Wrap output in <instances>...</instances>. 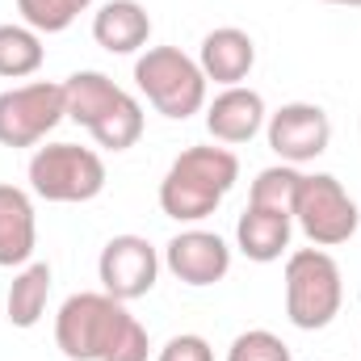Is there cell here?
<instances>
[{"label": "cell", "instance_id": "15", "mask_svg": "<svg viewBox=\"0 0 361 361\" xmlns=\"http://www.w3.org/2000/svg\"><path fill=\"white\" fill-rule=\"evenodd\" d=\"M290 235H294V219L277 214V210H261V206H248L240 214V223H235V244L257 265L277 261L290 248Z\"/></svg>", "mask_w": 361, "mask_h": 361}, {"label": "cell", "instance_id": "7", "mask_svg": "<svg viewBox=\"0 0 361 361\" xmlns=\"http://www.w3.org/2000/svg\"><path fill=\"white\" fill-rule=\"evenodd\" d=\"M63 118H68L63 85H55V80H30L17 89H4L0 92V147H13V152L34 147Z\"/></svg>", "mask_w": 361, "mask_h": 361}, {"label": "cell", "instance_id": "5", "mask_svg": "<svg viewBox=\"0 0 361 361\" xmlns=\"http://www.w3.org/2000/svg\"><path fill=\"white\" fill-rule=\"evenodd\" d=\"M30 189L47 202H92L105 189V160L80 143H47L30 156Z\"/></svg>", "mask_w": 361, "mask_h": 361}, {"label": "cell", "instance_id": "1", "mask_svg": "<svg viewBox=\"0 0 361 361\" xmlns=\"http://www.w3.org/2000/svg\"><path fill=\"white\" fill-rule=\"evenodd\" d=\"M55 345L68 361H147V328L105 290L72 294L55 315Z\"/></svg>", "mask_w": 361, "mask_h": 361}, {"label": "cell", "instance_id": "9", "mask_svg": "<svg viewBox=\"0 0 361 361\" xmlns=\"http://www.w3.org/2000/svg\"><path fill=\"white\" fill-rule=\"evenodd\" d=\"M97 277L105 294H114L118 302H135L156 290L160 252L143 235H114L97 257Z\"/></svg>", "mask_w": 361, "mask_h": 361}, {"label": "cell", "instance_id": "20", "mask_svg": "<svg viewBox=\"0 0 361 361\" xmlns=\"http://www.w3.org/2000/svg\"><path fill=\"white\" fill-rule=\"evenodd\" d=\"M298 185H302V173H298L294 164H273V169H261V173H257V180H252L248 206L277 210V214H290V219H294Z\"/></svg>", "mask_w": 361, "mask_h": 361}, {"label": "cell", "instance_id": "4", "mask_svg": "<svg viewBox=\"0 0 361 361\" xmlns=\"http://www.w3.org/2000/svg\"><path fill=\"white\" fill-rule=\"evenodd\" d=\"M345 277L324 248H298L286 261V315L302 332H319L341 315Z\"/></svg>", "mask_w": 361, "mask_h": 361}, {"label": "cell", "instance_id": "17", "mask_svg": "<svg viewBox=\"0 0 361 361\" xmlns=\"http://www.w3.org/2000/svg\"><path fill=\"white\" fill-rule=\"evenodd\" d=\"M47 298H51V265L47 261L21 265V273L8 286V298H4L8 324L13 328H34L42 319V311H47Z\"/></svg>", "mask_w": 361, "mask_h": 361}, {"label": "cell", "instance_id": "6", "mask_svg": "<svg viewBox=\"0 0 361 361\" xmlns=\"http://www.w3.org/2000/svg\"><path fill=\"white\" fill-rule=\"evenodd\" d=\"M294 223L302 227V235L315 248H336V244H349L357 235L361 210L349 197V189L332 173H311V177L302 173L298 202H294Z\"/></svg>", "mask_w": 361, "mask_h": 361}, {"label": "cell", "instance_id": "24", "mask_svg": "<svg viewBox=\"0 0 361 361\" xmlns=\"http://www.w3.org/2000/svg\"><path fill=\"white\" fill-rule=\"evenodd\" d=\"M324 4H345V8H361V0H324Z\"/></svg>", "mask_w": 361, "mask_h": 361}, {"label": "cell", "instance_id": "11", "mask_svg": "<svg viewBox=\"0 0 361 361\" xmlns=\"http://www.w3.org/2000/svg\"><path fill=\"white\" fill-rule=\"evenodd\" d=\"M269 122V109H265V97L257 89H244V85H231L223 89L210 105H206V130L214 143H227V147H240L248 139H257Z\"/></svg>", "mask_w": 361, "mask_h": 361}, {"label": "cell", "instance_id": "2", "mask_svg": "<svg viewBox=\"0 0 361 361\" xmlns=\"http://www.w3.org/2000/svg\"><path fill=\"white\" fill-rule=\"evenodd\" d=\"M235 180L240 160L231 147H185L160 180V210L177 223H202L223 206Z\"/></svg>", "mask_w": 361, "mask_h": 361}, {"label": "cell", "instance_id": "16", "mask_svg": "<svg viewBox=\"0 0 361 361\" xmlns=\"http://www.w3.org/2000/svg\"><path fill=\"white\" fill-rule=\"evenodd\" d=\"M122 92L105 72H72L68 80H63V109H68V118L76 122V126H85L92 130L118 101H122Z\"/></svg>", "mask_w": 361, "mask_h": 361}, {"label": "cell", "instance_id": "3", "mask_svg": "<svg viewBox=\"0 0 361 361\" xmlns=\"http://www.w3.org/2000/svg\"><path fill=\"white\" fill-rule=\"evenodd\" d=\"M135 85L156 114L185 122L206 109V72L180 47H147L135 59Z\"/></svg>", "mask_w": 361, "mask_h": 361}, {"label": "cell", "instance_id": "13", "mask_svg": "<svg viewBox=\"0 0 361 361\" xmlns=\"http://www.w3.org/2000/svg\"><path fill=\"white\" fill-rule=\"evenodd\" d=\"M92 38L109 55H135L147 51L152 38V17L139 0H109L92 13Z\"/></svg>", "mask_w": 361, "mask_h": 361}, {"label": "cell", "instance_id": "21", "mask_svg": "<svg viewBox=\"0 0 361 361\" xmlns=\"http://www.w3.org/2000/svg\"><path fill=\"white\" fill-rule=\"evenodd\" d=\"M92 0H17V13L38 34H63L80 13H89Z\"/></svg>", "mask_w": 361, "mask_h": 361}, {"label": "cell", "instance_id": "12", "mask_svg": "<svg viewBox=\"0 0 361 361\" xmlns=\"http://www.w3.org/2000/svg\"><path fill=\"white\" fill-rule=\"evenodd\" d=\"M197 68L206 72V80L231 89V85H244L248 72L257 68V42L248 30L240 25H219L202 38V51H197Z\"/></svg>", "mask_w": 361, "mask_h": 361}, {"label": "cell", "instance_id": "22", "mask_svg": "<svg viewBox=\"0 0 361 361\" xmlns=\"http://www.w3.org/2000/svg\"><path fill=\"white\" fill-rule=\"evenodd\" d=\"M227 361H290V349L281 336H273L265 328H252V332H240L231 341Z\"/></svg>", "mask_w": 361, "mask_h": 361}, {"label": "cell", "instance_id": "14", "mask_svg": "<svg viewBox=\"0 0 361 361\" xmlns=\"http://www.w3.org/2000/svg\"><path fill=\"white\" fill-rule=\"evenodd\" d=\"M38 248V214L25 189L17 185H0V265L17 269L30 265Z\"/></svg>", "mask_w": 361, "mask_h": 361}, {"label": "cell", "instance_id": "10", "mask_svg": "<svg viewBox=\"0 0 361 361\" xmlns=\"http://www.w3.org/2000/svg\"><path fill=\"white\" fill-rule=\"evenodd\" d=\"M164 265L177 281L202 290V286H214L231 273V248H227L223 235L189 227V231H180L164 244Z\"/></svg>", "mask_w": 361, "mask_h": 361}, {"label": "cell", "instance_id": "18", "mask_svg": "<svg viewBox=\"0 0 361 361\" xmlns=\"http://www.w3.org/2000/svg\"><path fill=\"white\" fill-rule=\"evenodd\" d=\"M47 59V47H42V34L30 30L25 21H4L0 25V76L4 80H25L42 68Z\"/></svg>", "mask_w": 361, "mask_h": 361}, {"label": "cell", "instance_id": "19", "mask_svg": "<svg viewBox=\"0 0 361 361\" xmlns=\"http://www.w3.org/2000/svg\"><path fill=\"white\" fill-rule=\"evenodd\" d=\"M89 135L97 139V147H105V152H126V147H135V143L143 139V105H139L130 92H122V101L92 126Z\"/></svg>", "mask_w": 361, "mask_h": 361}, {"label": "cell", "instance_id": "23", "mask_svg": "<svg viewBox=\"0 0 361 361\" xmlns=\"http://www.w3.org/2000/svg\"><path fill=\"white\" fill-rule=\"evenodd\" d=\"M156 361H214V349H210L206 336L180 332V336H173V341L156 353Z\"/></svg>", "mask_w": 361, "mask_h": 361}, {"label": "cell", "instance_id": "8", "mask_svg": "<svg viewBox=\"0 0 361 361\" xmlns=\"http://www.w3.org/2000/svg\"><path fill=\"white\" fill-rule=\"evenodd\" d=\"M265 139L277 152L281 164H311L328 152L332 143V118L315 105V101H290L265 122Z\"/></svg>", "mask_w": 361, "mask_h": 361}]
</instances>
